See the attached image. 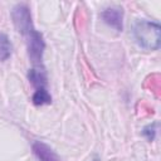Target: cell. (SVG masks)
Masks as SVG:
<instances>
[{
  "mask_svg": "<svg viewBox=\"0 0 161 161\" xmlns=\"http://www.w3.org/2000/svg\"><path fill=\"white\" fill-rule=\"evenodd\" d=\"M136 43L146 50H157L161 42V28L157 23L140 20L133 26Z\"/></svg>",
  "mask_w": 161,
  "mask_h": 161,
  "instance_id": "obj_1",
  "label": "cell"
},
{
  "mask_svg": "<svg viewBox=\"0 0 161 161\" xmlns=\"http://www.w3.org/2000/svg\"><path fill=\"white\" fill-rule=\"evenodd\" d=\"M25 39H26V49H28L29 59L31 60L34 67H40L43 59V52L45 48L43 35L35 29H33L25 35Z\"/></svg>",
  "mask_w": 161,
  "mask_h": 161,
  "instance_id": "obj_2",
  "label": "cell"
},
{
  "mask_svg": "<svg viewBox=\"0 0 161 161\" xmlns=\"http://www.w3.org/2000/svg\"><path fill=\"white\" fill-rule=\"evenodd\" d=\"M11 18H13L15 28L18 29V31L21 35L25 36L30 30L34 29L33 23H31L30 10H29V8L26 5L18 4L16 6H14V9L11 11Z\"/></svg>",
  "mask_w": 161,
  "mask_h": 161,
  "instance_id": "obj_3",
  "label": "cell"
},
{
  "mask_svg": "<svg viewBox=\"0 0 161 161\" xmlns=\"http://www.w3.org/2000/svg\"><path fill=\"white\" fill-rule=\"evenodd\" d=\"M103 21L108 24L109 26L114 28L117 31L122 30V19H123V11L121 8H108L101 14Z\"/></svg>",
  "mask_w": 161,
  "mask_h": 161,
  "instance_id": "obj_4",
  "label": "cell"
},
{
  "mask_svg": "<svg viewBox=\"0 0 161 161\" xmlns=\"http://www.w3.org/2000/svg\"><path fill=\"white\" fill-rule=\"evenodd\" d=\"M33 152L35 156L39 158V161H60L58 155L44 142L42 141H35L31 146Z\"/></svg>",
  "mask_w": 161,
  "mask_h": 161,
  "instance_id": "obj_5",
  "label": "cell"
},
{
  "mask_svg": "<svg viewBox=\"0 0 161 161\" xmlns=\"http://www.w3.org/2000/svg\"><path fill=\"white\" fill-rule=\"evenodd\" d=\"M28 78L35 89L47 88V75L42 67H34L33 69H29Z\"/></svg>",
  "mask_w": 161,
  "mask_h": 161,
  "instance_id": "obj_6",
  "label": "cell"
},
{
  "mask_svg": "<svg viewBox=\"0 0 161 161\" xmlns=\"http://www.w3.org/2000/svg\"><path fill=\"white\" fill-rule=\"evenodd\" d=\"M31 101L35 106H44V104H50L52 103V96L49 94L47 88H39L35 89Z\"/></svg>",
  "mask_w": 161,
  "mask_h": 161,
  "instance_id": "obj_7",
  "label": "cell"
},
{
  "mask_svg": "<svg viewBox=\"0 0 161 161\" xmlns=\"http://www.w3.org/2000/svg\"><path fill=\"white\" fill-rule=\"evenodd\" d=\"M13 52V45L6 34L0 33V62H5L10 58Z\"/></svg>",
  "mask_w": 161,
  "mask_h": 161,
  "instance_id": "obj_8",
  "label": "cell"
},
{
  "mask_svg": "<svg viewBox=\"0 0 161 161\" xmlns=\"http://www.w3.org/2000/svg\"><path fill=\"white\" fill-rule=\"evenodd\" d=\"M143 136H146V138L148 141H152L155 138V135H156V123H152V125H148L143 128L142 131Z\"/></svg>",
  "mask_w": 161,
  "mask_h": 161,
  "instance_id": "obj_9",
  "label": "cell"
},
{
  "mask_svg": "<svg viewBox=\"0 0 161 161\" xmlns=\"http://www.w3.org/2000/svg\"><path fill=\"white\" fill-rule=\"evenodd\" d=\"M93 161H99V160H98V157H94V160H93Z\"/></svg>",
  "mask_w": 161,
  "mask_h": 161,
  "instance_id": "obj_10",
  "label": "cell"
}]
</instances>
